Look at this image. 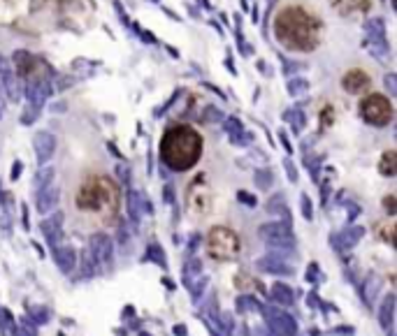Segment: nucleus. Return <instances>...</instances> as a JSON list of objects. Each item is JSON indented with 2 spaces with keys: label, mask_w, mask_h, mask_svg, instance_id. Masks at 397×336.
Instances as JSON below:
<instances>
[{
  "label": "nucleus",
  "mask_w": 397,
  "mask_h": 336,
  "mask_svg": "<svg viewBox=\"0 0 397 336\" xmlns=\"http://www.w3.org/2000/svg\"><path fill=\"white\" fill-rule=\"evenodd\" d=\"M258 237L270 246V253L274 255H293L295 253V234L293 228L286 225L281 220H272V222H263L258 228Z\"/></svg>",
  "instance_id": "1"
},
{
  "label": "nucleus",
  "mask_w": 397,
  "mask_h": 336,
  "mask_svg": "<svg viewBox=\"0 0 397 336\" xmlns=\"http://www.w3.org/2000/svg\"><path fill=\"white\" fill-rule=\"evenodd\" d=\"M0 90H3L5 97L12 100V102H17L19 97H21V84H19L12 63H10L5 56H0Z\"/></svg>",
  "instance_id": "9"
},
{
  "label": "nucleus",
  "mask_w": 397,
  "mask_h": 336,
  "mask_svg": "<svg viewBox=\"0 0 397 336\" xmlns=\"http://www.w3.org/2000/svg\"><path fill=\"white\" fill-rule=\"evenodd\" d=\"M12 336H30V334H28L26 329H21V327H17V329L12 331Z\"/></svg>",
  "instance_id": "50"
},
{
  "label": "nucleus",
  "mask_w": 397,
  "mask_h": 336,
  "mask_svg": "<svg viewBox=\"0 0 397 336\" xmlns=\"http://www.w3.org/2000/svg\"><path fill=\"white\" fill-rule=\"evenodd\" d=\"M358 213H360V206H358V204H351V206H349V220H355V216H358Z\"/></svg>",
  "instance_id": "47"
},
{
  "label": "nucleus",
  "mask_w": 397,
  "mask_h": 336,
  "mask_svg": "<svg viewBox=\"0 0 397 336\" xmlns=\"http://www.w3.org/2000/svg\"><path fill=\"white\" fill-rule=\"evenodd\" d=\"M58 199H60V188L56 183H51V186L42 188V190H35V209L42 216H47V213H51L56 209Z\"/></svg>",
  "instance_id": "15"
},
{
  "label": "nucleus",
  "mask_w": 397,
  "mask_h": 336,
  "mask_svg": "<svg viewBox=\"0 0 397 336\" xmlns=\"http://www.w3.org/2000/svg\"><path fill=\"white\" fill-rule=\"evenodd\" d=\"M237 199H240V204H244V206H251V209H253V206H256V204H258V199L253 197L251 192H247V190H240V192H237Z\"/></svg>",
  "instance_id": "36"
},
{
  "label": "nucleus",
  "mask_w": 397,
  "mask_h": 336,
  "mask_svg": "<svg viewBox=\"0 0 397 336\" xmlns=\"http://www.w3.org/2000/svg\"><path fill=\"white\" fill-rule=\"evenodd\" d=\"M281 65H283V74H293V72H297V70L302 67L300 63H293V60H288V58H283Z\"/></svg>",
  "instance_id": "39"
},
{
  "label": "nucleus",
  "mask_w": 397,
  "mask_h": 336,
  "mask_svg": "<svg viewBox=\"0 0 397 336\" xmlns=\"http://www.w3.org/2000/svg\"><path fill=\"white\" fill-rule=\"evenodd\" d=\"M21 329H26L30 336H35V334H37V327H35V322H33V320L28 318V315H24V318H21Z\"/></svg>",
  "instance_id": "40"
},
{
  "label": "nucleus",
  "mask_w": 397,
  "mask_h": 336,
  "mask_svg": "<svg viewBox=\"0 0 397 336\" xmlns=\"http://www.w3.org/2000/svg\"><path fill=\"white\" fill-rule=\"evenodd\" d=\"M283 169H286L290 183H297V167H295V162L290 158H283Z\"/></svg>",
  "instance_id": "35"
},
{
  "label": "nucleus",
  "mask_w": 397,
  "mask_h": 336,
  "mask_svg": "<svg viewBox=\"0 0 397 336\" xmlns=\"http://www.w3.org/2000/svg\"><path fill=\"white\" fill-rule=\"evenodd\" d=\"M365 33H367V42L372 49L374 58H388L390 56V44L385 40V21L379 17L369 19L365 24Z\"/></svg>",
  "instance_id": "6"
},
{
  "label": "nucleus",
  "mask_w": 397,
  "mask_h": 336,
  "mask_svg": "<svg viewBox=\"0 0 397 336\" xmlns=\"http://www.w3.org/2000/svg\"><path fill=\"white\" fill-rule=\"evenodd\" d=\"M114 176H116V181H119L121 186H128V183H130V167H128L126 162H116Z\"/></svg>",
  "instance_id": "33"
},
{
  "label": "nucleus",
  "mask_w": 397,
  "mask_h": 336,
  "mask_svg": "<svg viewBox=\"0 0 397 336\" xmlns=\"http://www.w3.org/2000/svg\"><path fill=\"white\" fill-rule=\"evenodd\" d=\"M253 181H256V186L260 188V190H267V188H272V183H274V174H272L270 167H260L256 174H253Z\"/></svg>",
  "instance_id": "27"
},
{
  "label": "nucleus",
  "mask_w": 397,
  "mask_h": 336,
  "mask_svg": "<svg viewBox=\"0 0 397 336\" xmlns=\"http://www.w3.org/2000/svg\"><path fill=\"white\" fill-rule=\"evenodd\" d=\"M89 251H91V255H93V260H96V264H98V271L112 269V264H114V241L109 239L107 234H103V232L93 234L91 241H89Z\"/></svg>",
  "instance_id": "5"
},
{
  "label": "nucleus",
  "mask_w": 397,
  "mask_h": 336,
  "mask_svg": "<svg viewBox=\"0 0 397 336\" xmlns=\"http://www.w3.org/2000/svg\"><path fill=\"white\" fill-rule=\"evenodd\" d=\"M260 313H263V318H265V322H267L272 334H277V336H295L297 334V322H295L293 315H288L283 308H277V306H272V304H263V306H260Z\"/></svg>",
  "instance_id": "2"
},
{
  "label": "nucleus",
  "mask_w": 397,
  "mask_h": 336,
  "mask_svg": "<svg viewBox=\"0 0 397 336\" xmlns=\"http://www.w3.org/2000/svg\"><path fill=\"white\" fill-rule=\"evenodd\" d=\"M163 283H165V288L168 290H175V283L170 281V278H163Z\"/></svg>",
  "instance_id": "51"
},
{
  "label": "nucleus",
  "mask_w": 397,
  "mask_h": 336,
  "mask_svg": "<svg viewBox=\"0 0 397 336\" xmlns=\"http://www.w3.org/2000/svg\"><path fill=\"white\" fill-rule=\"evenodd\" d=\"M381 288V278L376 276V274H369L367 278H365V283L360 285V294H362V301H365V306L372 308L374 304V294H376V290Z\"/></svg>",
  "instance_id": "21"
},
{
  "label": "nucleus",
  "mask_w": 397,
  "mask_h": 336,
  "mask_svg": "<svg viewBox=\"0 0 397 336\" xmlns=\"http://www.w3.org/2000/svg\"><path fill=\"white\" fill-rule=\"evenodd\" d=\"M198 246H200V234H193L191 239H188V253L193 255V253L198 251Z\"/></svg>",
  "instance_id": "43"
},
{
  "label": "nucleus",
  "mask_w": 397,
  "mask_h": 336,
  "mask_svg": "<svg viewBox=\"0 0 397 336\" xmlns=\"http://www.w3.org/2000/svg\"><path fill=\"white\" fill-rule=\"evenodd\" d=\"M237 253H240V241H237V237L230 230L216 228L209 234V255H214L218 260H228L235 258Z\"/></svg>",
  "instance_id": "3"
},
{
  "label": "nucleus",
  "mask_w": 397,
  "mask_h": 336,
  "mask_svg": "<svg viewBox=\"0 0 397 336\" xmlns=\"http://www.w3.org/2000/svg\"><path fill=\"white\" fill-rule=\"evenodd\" d=\"M223 130L228 135L230 144L235 146H249L251 144V135L247 132V128L242 126V121L237 116H228V119H223Z\"/></svg>",
  "instance_id": "16"
},
{
  "label": "nucleus",
  "mask_w": 397,
  "mask_h": 336,
  "mask_svg": "<svg viewBox=\"0 0 397 336\" xmlns=\"http://www.w3.org/2000/svg\"><path fill=\"white\" fill-rule=\"evenodd\" d=\"M77 267H79V276L82 278H93L98 274V264L91 255V251H82V258H77Z\"/></svg>",
  "instance_id": "22"
},
{
  "label": "nucleus",
  "mask_w": 397,
  "mask_h": 336,
  "mask_svg": "<svg viewBox=\"0 0 397 336\" xmlns=\"http://www.w3.org/2000/svg\"><path fill=\"white\" fill-rule=\"evenodd\" d=\"M307 281H311V283L319 281V264H316V262L309 264V269H307Z\"/></svg>",
  "instance_id": "42"
},
{
  "label": "nucleus",
  "mask_w": 397,
  "mask_h": 336,
  "mask_svg": "<svg viewBox=\"0 0 397 336\" xmlns=\"http://www.w3.org/2000/svg\"><path fill=\"white\" fill-rule=\"evenodd\" d=\"M207 283H209V281H207V276H198L195 281L191 283V285H188V292H191V299L193 301H198L200 297H202V292L207 290Z\"/></svg>",
  "instance_id": "32"
},
{
  "label": "nucleus",
  "mask_w": 397,
  "mask_h": 336,
  "mask_svg": "<svg viewBox=\"0 0 397 336\" xmlns=\"http://www.w3.org/2000/svg\"><path fill=\"white\" fill-rule=\"evenodd\" d=\"M21 211H24V213H21V222H24V228L28 230V228H30V220H28V209H26V206H24V209H21Z\"/></svg>",
  "instance_id": "49"
},
{
  "label": "nucleus",
  "mask_w": 397,
  "mask_h": 336,
  "mask_svg": "<svg viewBox=\"0 0 397 336\" xmlns=\"http://www.w3.org/2000/svg\"><path fill=\"white\" fill-rule=\"evenodd\" d=\"M0 192H3V190H0Z\"/></svg>",
  "instance_id": "54"
},
{
  "label": "nucleus",
  "mask_w": 397,
  "mask_h": 336,
  "mask_svg": "<svg viewBox=\"0 0 397 336\" xmlns=\"http://www.w3.org/2000/svg\"><path fill=\"white\" fill-rule=\"evenodd\" d=\"M146 258L151 260V262H156L161 269H168V258H165V253H163V246L161 244H149V248H146Z\"/></svg>",
  "instance_id": "25"
},
{
  "label": "nucleus",
  "mask_w": 397,
  "mask_h": 336,
  "mask_svg": "<svg viewBox=\"0 0 397 336\" xmlns=\"http://www.w3.org/2000/svg\"><path fill=\"white\" fill-rule=\"evenodd\" d=\"M235 304H237V311H240V313H256V311H260L258 299L251 297V294H240Z\"/></svg>",
  "instance_id": "26"
},
{
  "label": "nucleus",
  "mask_w": 397,
  "mask_h": 336,
  "mask_svg": "<svg viewBox=\"0 0 397 336\" xmlns=\"http://www.w3.org/2000/svg\"><path fill=\"white\" fill-rule=\"evenodd\" d=\"M379 322L388 334H392V322H395V294L388 292L379 306Z\"/></svg>",
  "instance_id": "19"
},
{
  "label": "nucleus",
  "mask_w": 397,
  "mask_h": 336,
  "mask_svg": "<svg viewBox=\"0 0 397 336\" xmlns=\"http://www.w3.org/2000/svg\"><path fill=\"white\" fill-rule=\"evenodd\" d=\"M300 211H302V216H304V220H313V204H311V199H309V195H304V192L300 195Z\"/></svg>",
  "instance_id": "34"
},
{
  "label": "nucleus",
  "mask_w": 397,
  "mask_h": 336,
  "mask_svg": "<svg viewBox=\"0 0 397 336\" xmlns=\"http://www.w3.org/2000/svg\"><path fill=\"white\" fill-rule=\"evenodd\" d=\"M60 336H63V334H60Z\"/></svg>",
  "instance_id": "53"
},
{
  "label": "nucleus",
  "mask_w": 397,
  "mask_h": 336,
  "mask_svg": "<svg viewBox=\"0 0 397 336\" xmlns=\"http://www.w3.org/2000/svg\"><path fill=\"white\" fill-rule=\"evenodd\" d=\"M256 267H258L260 271H265V274H274V276H290V274H293L290 262H286V258L274 255V253L263 255V258L256 262Z\"/></svg>",
  "instance_id": "14"
},
{
  "label": "nucleus",
  "mask_w": 397,
  "mask_h": 336,
  "mask_svg": "<svg viewBox=\"0 0 397 336\" xmlns=\"http://www.w3.org/2000/svg\"><path fill=\"white\" fill-rule=\"evenodd\" d=\"M21 169H24V165H21V160H17L12 165V181H17L19 176H21Z\"/></svg>",
  "instance_id": "45"
},
{
  "label": "nucleus",
  "mask_w": 397,
  "mask_h": 336,
  "mask_svg": "<svg viewBox=\"0 0 397 336\" xmlns=\"http://www.w3.org/2000/svg\"><path fill=\"white\" fill-rule=\"evenodd\" d=\"M77 251L72 246H54V260H56V267L63 276H70L74 269H77Z\"/></svg>",
  "instance_id": "17"
},
{
  "label": "nucleus",
  "mask_w": 397,
  "mask_h": 336,
  "mask_svg": "<svg viewBox=\"0 0 397 336\" xmlns=\"http://www.w3.org/2000/svg\"><path fill=\"white\" fill-rule=\"evenodd\" d=\"M205 121H211V123H216V121H223V114L218 111L216 107H207V109H205Z\"/></svg>",
  "instance_id": "38"
},
{
  "label": "nucleus",
  "mask_w": 397,
  "mask_h": 336,
  "mask_svg": "<svg viewBox=\"0 0 397 336\" xmlns=\"http://www.w3.org/2000/svg\"><path fill=\"white\" fill-rule=\"evenodd\" d=\"M332 334H337V336H353V329H351V327H337V329H332Z\"/></svg>",
  "instance_id": "46"
},
{
  "label": "nucleus",
  "mask_w": 397,
  "mask_h": 336,
  "mask_svg": "<svg viewBox=\"0 0 397 336\" xmlns=\"http://www.w3.org/2000/svg\"><path fill=\"white\" fill-rule=\"evenodd\" d=\"M279 142H281V146L286 149V153H293V144H290V139H288V135H286V130H281L279 132Z\"/></svg>",
  "instance_id": "41"
},
{
  "label": "nucleus",
  "mask_w": 397,
  "mask_h": 336,
  "mask_svg": "<svg viewBox=\"0 0 397 336\" xmlns=\"http://www.w3.org/2000/svg\"><path fill=\"white\" fill-rule=\"evenodd\" d=\"M56 137L51 135V132H47V130H42V132H37L35 137H33V149H35V158H37V162H40V167L42 165H47L51 158H54V153H56Z\"/></svg>",
  "instance_id": "11"
},
{
  "label": "nucleus",
  "mask_w": 397,
  "mask_h": 336,
  "mask_svg": "<svg viewBox=\"0 0 397 336\" xmlns=\"http://www.w3.org/2000/svg\"><path fill=\"white\" fill-rule=\"evenodd\" d=\"M360 111H362V119L367 121V123H372V126H385L392 116V109H390V104H388V100H385V97H379V95L367 97V100L362 102Z\"/></svg>",
  "instance_id": "7"
},
{
  "label": "nucleus",
  "mask_w": 397,
  "mask_h": 336,
  "mask_svg": "<svg viewBox=\"0 0 397 336\" xmlns=\"http://www.w3.org/2000/svg\"><path fill=\"white\" fill-rule=\"evenodd\" d=\"M385 90L390 95H397V74H385Z\"/></svg>",
  "instance_id": "37"
},
{
  "label": "nucleus",
  "mask_w": 397,
  "mask_h": 336,
  "mask_svg": "<svg viewBox=\"0 0 397 336\" xmlns=\"http://www.w3.org/2000/svg\"><path fill=\"white\" fill-rule=\"evenodd\" d=\"M395 160H397V156L392 153V151H388V153H383V158H381V162H379V172L383 176H392L395 174Z\"/></svg>",
  "instance_id": "28"
},
{
  "label": "nucleus",
  "mask_w": 397,
  "mask_h": 336,
  "mask_svg": "<svg viewBox=\"0 0 397 336\" xmlns=\"http://www.w3.org/2000/svg\"><path fill=\"white\" fill-rule=\"evenodd\" d=\"M163 192H165V195H163V197H165V202H168V204H172V202H175V188H172V186L168 183Z\"/></svg>",
  "instance_id": "44"
},
{
  "label": "nucleus",
  "mask_w": 397,
  "mask_h": 336,
  "mask_svg": "<svg viewBox=\"0 0 397 336\" xmlns=\"http://www.w3.org/2000/svg\"><path fill=\"white\" fill-rule=\"evenodd\" d=\"M172 331H175L177 336H186L188 331H186V327H184V324H175V327H172Z\"/></svg>",
  "instance_id": "48"
},
{
  "label": "nucleus",
  "mask_w": 397,
  "mask_h": 336,
  "mask_svg": "<svg viewBox=\"0 0 397 336\" xmlns=\"http://www.w3.org/2000/svg\"><path fill=\"white\" fill-rule=\"evenodd\" d=\"M40 111H42V107H35V104H26L24 107V111H21V126H33L37 121V116H40Z\"/></svg>",
  "instance_id": "31"
},
{
  "label": "nucleus",
  "mask_w": 397,
  "mask_h": 336,
  "mask_svg": "<svg viewBox=\"0 0 397 336\" xmlns=\"http://www.w3.org/2000/svg\"><path fill=\"white\" fill-rule=\"evenodd\" d=\"M63 225H65V213L63 211H54V213L44 216L42 222H40V232H42L44 241L51 248L58 246L60 237H63Z\"/></svg>",
  "instance_id": "10"
},
{
  "label": "nucleus",
  "mask_w": 397,
  "mask_h": 336,
  "mask_svg": "<svg viewBox=\"0 0 397 336\" xmlns=\"http://www.w3.org/2000/svg\"><path fill=\"white\" fill-rule=\"evenodd\" d=\"M168 135H170V137H175V142H179V139H186V144H188V149H186V153H184V156H175L172 160H170V165H172V167L186 169L191 162L198 160V156H200V137L195 135V132L186 130V128H179V130L168 132ZM179 151H184V146H179Z\"/></svg>",
  "instance_id": "4"
},
{
  "label": "nucleus",
  "mask_w": 397,
  "mask_h": 336,
  "mask_svg": "<svg viewBox=\"0 0 397 336\" xmlns=\"http://www.w3.org/2000/svg\"><path fill=\"white\" fill-rule=\"evenodd\" d=\"M128 218L132 220V225L135 228H139V220H142V216L144 213H151V204L149 199L144 197V192L139 190H128Z\"/></svg>",
  "instance_id": "13"
},
{
  "label": "nucleus",
  "mask_w": 397,
  "mask_h": 336,
  "mask_svg": "<svg viewBox=\"0 0 397 336\" xmlns=\"http://www.w3.org/2000/svg\"><path fill=\"white\" fill-rule=\"evenodd\" d=\"M283 121H286V123H290L295 132H300L302 128H304V123H307V116H304V111H302V109L293 107V109H286V111H283Z\"/></svg>",
  "instance_id": "24"
},
{
  "label": "nucleus",
  "mask_w": 397,
  "mask_h": 336,
  "mask_svg": "<svg viewBox=\"0 0 397 336\" xmlns=\"http://www.w3.org/2000/svg\"><path fill=\"white\" fill-rule=\"evenodd\" d=\"M270 297L277 301V304H283V306H293L295 304V292L286 283H272Z\"/></svg>",
  "instance_id": "20"
},
{
  "label": "nucleus",
  "mask_w": 397,
  "mask_h": 336,
  "mask_svg": "<svg viewBox=\"0 0 397 336\" xmlns=\"http://www.w3.org/2000/svg\"><path fill=\"white\" fill-rule=\"evenodd\" d=\"M362 237H365V228H362V225H351V228L342 230L339 234L332 237V246L337 248L339 253H346V251L358 246Z\"/></svg>",
  "instance_id": "12"
},
{
  "label": "nucleus",
  "mask_w": 397,
  "mask_h": 336,
  "mask_svg": "<svg viewBox=\"0 0 397 336\" xmlns=\"http://www.w3.org/2000/svg\"><path fill=\"white\" fill-rule=\"evenodd\" d=\"M21 90H24L26 100H28L30 104H35V107H44V102L49 100L54 86H51V81H49L47 77H35V79H28Z\"/></svg>",
  "instance_id": "8"
},
{
  "label": "nucleus",
  "mask_w": 397,
  "mask_h": 336,
  "mask_svg": "<svg viewBox=\"0 0 397 336\" xmlns=\"http://www.w3.org/2000/svg\"><path fill=\"white\" fill-rule=\"evenodd\" d=\"M307 90H309V81H307V79L295 77V79H290V81H288V93H290L293 97L304 95Z\"/></svg>",
  "instance_id": "30"
},
{
  "label": "nucleus",
  "mask_w": 397,
  "mask_h": 336,
  "mask_svg": "<svg viewBox=\"0 0 397 336\" xmlns=\"http://www.w3.org/2000/svg\"><path fill=\"white\" fill-rule=\"evenodd\" d=\"M54 179H56V169L51 167V165H42L35 174V190H42V188L51 186Z\"/></svg>",
  "instance_id": "23"
},
{
  "label": "nucleus",
  "mask_w": 397,
  "mask_h": 336,
  "mask_svg": "<svg viewBox=\"0 0 397 336\" xmlns=\"http://www.w3.org/2000/svg\"><path fill=\"white\" fill-rule=\"evenodd\" d=\"M385 206H388V213H392V197L385 199Z\"/></svg>",
  "instance_id": "52"
},
{
  "label": "nucleus",
  "mask_w": 397,
  "mask_h": 336,
  "mask_svg": "<svg viewBox=\"0 0 397 336\" xmlns=\"http://www.w3.org/2000/svg\"><path fill=\"white\" fill-rule=\"evenodd\" d=\"M265 209H267L270 216H279L281 222L290 225V209H288V204H286V195H283V192H274V195L267 199Z\"/></svg>",
  "instance_id": "18"
},
{
  "label": "nucleus",
  "mask_w": 397,
  "mask_h": 336,
  "mask_svg": "<svg viewBox=\"0 0 397 336\" xmlns=\"http://www.w3.org/2000/svg\"><path fill=\"white\" fill-rule=\"evenodd\" d=\"M26 313H28V318L35 324H47L49 322V311L44 306H26Z\"/></svg>",
  "instance_id": "29"
}]
</instances>
